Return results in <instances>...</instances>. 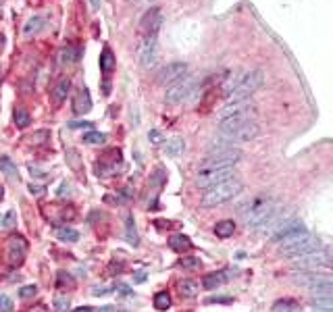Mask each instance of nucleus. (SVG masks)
I'll use <instances>...</instances> for the list:
<instances>
[{"instance_id": "nucleus-23", "label": "nucleus", "mask_w": 333, "mask_h": 312, "mask_svg": "<svg viewBox=\"0 0 333 312\" xmlns=\"http://www.w3.org/2000/svg\"><path fill=\"white\" fill-rule=\"evenodd\" d=\"M100 69L104 73H113L115 69V57H113V50L111 48H104L102 54H100Z\"/></svg>"}, {"instance_id": "nucleus-6", "label": "nucleus", "mask_w": 333, "mask_h": 312, "mask_svg": "<svg viewBox=\"0 0 333 312\" xmlns=\"http://www.w3.org/2000/svg\"><path fill=\"white\" fill-rule=\"evenodd\" d=\"M231 177H235L234 167H227V169H198L194 183H196V187L206 192V190H211V187H215V185L227 181V179H231Z\"/></svg>"}, {"instance_id": "nucleus-12", "label": "nucleus", "mask_w": 333, "mask_h": 312, "mask_svg": "<svg viewBox=\"0 0 333 312\" xmlns=\"http://www.w3.org/2000/svg\"><path fill=\"white\" fill-rule=\"evenodd\" d=\"M242 113H256V106L250 98H244V100H231L225 106L221 108L219 113V121L223 119H229V117H235V115H242Z\"/></svg>"}, {"instance_id": "nucleus-30", "label": "nucleus", "mask_w": 333, "mask_h": 312, "mask_svg": "<svg viewBox=\"0 0 333 312\" xmlns=\"http://www.w3.org/2000/svg\"><path fill=\"white\" fill-rule=\"evenodd\" d=\"M311 292H313L314 295H327V298H333V281H331V279L325 281V283L313 287Z\"/></svg>"}, {"instance_id": "nucleus-35", "label": "nucleus", "mask_w": 333, "mask_h": 312, "mask_svg": "<svg viewBox=\"0 0 333 312\" xmlns=\"http://www.w3.org/2000/svg\"><path fill=\"white\" fill-rule=\"evenodd\" d=\"M127 233H125V237L131 241V244H137V235H136V227H134V218H131V216H127Z\"/></svg>"}, {"instance_id": "nucleus-33", "label": "nucleus", "mask_w": 333, "mask_h": 312, "mask_svg": "<svg viewBox=\"0 0 333 312\" xmlns=\"http://www.w3.org/2000/svg\"><path fill=\"white\" fill-rule=\"evenodd\" d=\"M69 306H71V302H69L67 295H57V298H54V308H57V312H67Z\"/></svg>"}, {"instance_id": "nucleus-8", "label": "nucleus", "mask_w": 333, "mask_h": 312, "mask_svg": "<svg viewBox=\"0 0 333 312\" xmlns=\"http://www.w3.org/2000/svg\"><path fill=\"white\" fill-rule=\"evenodd\" d=\"M329 258H331V254L327 252V250L316 248V250H313V252H306V254H302V256H296V258H292V260H294V264H296L298 269L313 271L316 267H327Z\"/></svg>"}, {"instance_id": "nucleus-24", "label": "nucleus", "mask_w": 333, "mask_h": 312, "mask_svg": "<svg viewBox=\"0 0 333 312\" xmlns=\"http://www.w3.org/2000/svg\"><path fill=\"white\" fill-rule=\"evenodd\" d=\"M235 231V223L234 221H221L215 225V233L216 237H231Z\"/></svg>"}, {"instance_id": "nucleus-16", "label": "nucleus", "mask_w": 333, "mask_h": 312, "mask_svg": "<svg viewBox=\"0 0 333 312\" xmlns=\"http://www.w3.org/2000/svg\"><path fill=\"white\" fill-rule=\"evenodd\" d=\"M90 108H92V100H90L88 90H79V94H77L75 100H73V111H75V115H83V113H88Z\"/></svg>"}, {"instance_id": "nucleus-26", "label": "nucleus", "mask_w": 333, "mask_h": 312, "mask_svg": "<svg viewBox=\"0 0 333 312\" xmlns=\"http://www.w3.org/2000/svg\"><path fill=\"white\" fill-rule=\"evenodd\" d=\"M154 308L160 310V312L169 310V308H171V295H169L167 292L157 293V295H154Z\"/></svg>"}, {"instance_id": "nucleus-29", "label": "nucleus", "mask_w": 333, "mask_h": 312, "mask_svg": "<svg viewBox=\"0 0 333 312\" xmlns=\"http://www.w3.org/2000/svg\"><path fill=\"white\" fill-rule=\"evenodd\" d=\"M83 142L90 144V146H100L106 142V136L100 134V131H88L86 136H83Z\"/></svg>"}, {"instance_id": "nucleus-14", "label": "nucleus", "mask_w": 333, "mask_h": 312, "mask_svg": "<svg viewBox=\"0 0 333 312\" xmlns=\"http://www.w3.org/2000/svg\"><path fill=\"white\" fill-rule=\"evenodd\" d=\"M25 254H27V241L23 237H13L9 241V260L11 264H21L25 260Z\"/></svg>"}, {"instance_id": "nucleus-18", "label": "nucleus", "mask_w": 333, "mask_h": 312, "mask_svg": "<svg viewBox=\"0 0 333 312\" xmlns=\"http://www.w3.org/2000/svg\"><path fill=\"white\" fill-rule=\"evenodd\" d=\"M169 246H171V250H175V252H190L192 239L188 235H173L169 239Z\"/></svg>"}, {"instance_id": "nucleus-19", "label": "nucleus", "mask_w": 333, "mask_h": 312, "mask_svg": "<svg viewBox=\"0 0 333 312\" xmlns=\"http://www.w3.org/2000/svg\"><path fill=\"white\" fill-rule=\"evenodd\" d=\"M69 90H71V81L67 79H60L59 83H57V88H54V92H52V96H54V102H65V98L69 96Z\"/></svg>"}, {"instance_id": "nucleus-25", "label": "nucleus", "mask_w": 333, "mask_h": 312, "mask_svg": "<svg viewBox=\"0 0 333 312\" xmlns=\"http://www.w3.org/2000/svg\"><path fill=\"white\" fill-rule=\"evenodd\" d=\"M57 237L60 241H67V244H73V241L79 239V233H77L75 229H71V227H59L57 229Z\"/></svg>"}, {"instance_id": "nucleus-39", "label": "nucleus", "mask_w": 333, "mask_h": 312, "mask_svg": "<svg viewBox=\"0 0 333 312\" xmlns=\"http://www.w3.org/2000/svg\"><path fill=\"white\" fill-rule=\"evenodd\" d=\"M69 127L71 129H92L94 125L88 123V121H73V123H69Z\"/></svg>"}, {"instance_id": "nucleus-37", "label": "nucleus", "mask_w": 333, "mask_h": 312, "mask_svg": "<svg viewBox=\"0 0 333 312\" xmlns=\"http://www.w3.org/2000/svg\"><path fill=\"white\" fill-rule=\"evenodd\" d=\"M181 267L183 269H192V271H198L202 264H200V260L198 258H185V260H181Z\"/></svg>"}, {"instance_id": "nucleus-22", "label": "nucleus", "mask_w": 333, "mask_h": 312, "mask_svg": "<svg viewBox=\"0 0 333 312\" xmlns=\"http://www.w3.org/2000/svg\"><path fill=\"white\" fill-rule=\"evenodd\" d=\"M313 308L316 312H333V298H327V295H314Z\"/></svg>"}, {"instance_id": "nucleus-43", "label": "nucleus", "mask_w": 333, "mask_h": 312, "mask_svg": "<svg viewBox=\"0 0 333 312\" xmlns=\"http://www.w3.org/2000/svg\"><path fill=\"white\" fill-rule=\"evenodd\" d=\"M65 192H69V185H67V183H63V185H60V190H59L60 198H65Z\"/></svg>"}, {"instance_id": "nucleus-13", "label": "nucleus", "mask_w": 333, "mask_h": 312, "mask_svg": "<svg viewBox=\"0 0 333 312\" xmlns=\"http://www.w3.org/2000/svg\"><path fill=\"white\" fill-rule=\"evenodd\" d=\"M294 283H298V285H306V287H316V285H321V283H325V281H329V277H325V275H319V273H313V271H298V273H294Z\"/></svg>"}, {"instance_id": "nucleus-45", "label": "nucleus", "mask_w": 333, "mask_h": 312, "mask_svg": "<svg viewBox=\"0 0 333 312\" xmlns=\"http://www.w3.org/2000/svg\"><path fill=\"white\" fill-rule=\"evenodd\" d=\"M208 302H225V304H229V302H231V298H211Z\"/></svg>"}, {"instance_id": "nucleus-41", "label": "nucleus", "mask_w": 333, "mask_h": 312, "mask_svg": "<svg viewBox=\"0 0 333 312\" xmlns=\"http://www.w3.org/2000/svg\"><path fill=\"white\" fill-rule=\"evenodd\" d=\"M65 283H67V285L71 283V277H69L65 271H60V273H59V285H65Z\"/></svg>"}, {"instance_id": "nucleus-10", "label": "nucleus", "mask_w": 333, "mask_h": 312, "mask_svg": "<svg viewBox=\"0 0 333 312\" xmlns=\"http://www.w3.org/2000/svg\"><path fill=\"white\" fill-rule=\"evenodd\" d=\"M160 25H162V13H160V9H157V6H154V9H148L144 13V17L140 19V31H142L144 38L157 36Z\"/></svg>"}, {"instance_id": "nucleus-21", "label": "nucleus", "mask_w": 333, "mask_h": 312, "mask_svg": "<svg viewBox=\"0 0 333 312\" xmlns=\"http://www.w3.org/2000/svg\"><path fill=\"white\" fill-rule=\"evenodd\" d=\"M273 310L275 312H300V304L296 300H288V298H281L273 304Z\"/></svg>"}, {"instance_id": "nucleus-27", "label": "nucleus", "mask_w": 333, "mask_h": 312, "mask_svg": "<svg viewBox=\"0 0 333 312\" xmlns=\"http://www.w3.org/2000/svg\"><path fill=\"white\" fill-rule=\"evenodd\" d=\"M42 25H44V19L42 17H34V19H29L25 23V27H23V34H25V36H34V34H38V31L42 29Z\"/></svg>"}, {"instance_id": "nucleus-17", "label": "nucleus", "mask_w": 333, "mask_h": 312, "mask_svg": "<svg viewBox=\"0 0 333 312\" xmlns=\"http://www.w3.org/2000/svg\"><path fill=\"white\" fill-rule=\"evenodd\" d=\"M177 292L183 298H196L198 295V283L194 279H181L179 283H177Z\"/></svg>"}, {"instance_id": "nucleus-40", "label": "nucleus", "mask_w": 333, "mask_h": 312, "mask_svg": "<svg viewBox=\"0 0 333 312\" xmlns=\"http://www.w3.org/2000/svg\"><path fill=\"white\" fill-rule=\"evenodd\" d=\"M148 137H150V142H157V144H162V136H160V131H150L148 134Z\"/></svg>"}, {"instance_id": "nucleus-9", "label": "nucleus", "mask_w": 333, "mask_h": 312, "mask_svg": "<svg viewBox=\"0 0 333 312\" xmlns=\"http://www.w3.org/2000/svg\"><path fill=\"white\" fill-rule=\"evenodd\" d=\"M188 75V65L181 60L177 62H169L157 73V83L158 85H173L175 81H179L181 77Z\"/></svg>"}, {"instance_id": "nucleus-44", "label": "nucleus", "mask_w": 333, "mask_h": 312, "mask_svg": "<svg viewBox=\"0 0 333 312\" xmlns=\"http://www.w3.org/2000/svg\"><path fill=\"white\" fill-rule=\"evenodd\" d=\"M73 312H94V308H90V306H81V308H75Z\"/></svg>"}, {"instance_id": "nucleus-34", "label": "nucleus", "mask_w": 333, "mask_h": 312, "mask_svg": "<svg viewBox=\"0 0 333 312\" xmlns=\"http://www.w3.org/2000/svg\"><path fill=\"white\" fill-rule=\"evenodd\" d=\"M29 113L27 111H17L15 113V123H17V127H27L29 125Z\"/></svg>"}, {"instance_id": "nucleus-2", "label": "nucleus", "mask_w": 333, "mask_h": 312, "mask_svg": "<svg viewBox=\"0 0 333 312\" xmlns=\"http://www.w3.org/2000/svg\"><path fill=\"white\" fill-rule=\"evenodd\" d=\"M275 200H269V198H260L256 202H252L250 208L244 213V221L248 225V229H260V227H267V225L273 221L275 214H279V210H277Z\"/></svg>"}, {"instance_id": "nucleus-28", "label": "nucleus", "mask_w": 333, "mask_h": 312, "mask_svg": "<svg viewBox=\"0 0 333 312\" xmlns=\"http://www.w3.org/2000/svg\"><path fill=\"white\" fill-rule=\"evenodd\" d=\"M165 152H167V156H179L183 152V139H179V137L171 139V142L165 146Z\"/></svg>"}, {"instance_id": "nucleus-7", "label": "nucleus", "mask_w": 333, "mask_h": 312, "mask_svg": "<svg viewBox=\"0 0 333 312\" xmlns=\"http://www.w3.org/2000/svg\"><path fill=\"white\" fill-rule=\"evenodd\" d=\"M258 134H260V127H258V123L252 119V121L244 123L242 127L234 129V131H227V134H219V137H216V139H221V144L237 146V144H246V142H252V139L256 137Z\"/></svg>"}, {"instance_id": "nucleus-11", "label": "nucleus", "mask_w": 333, "mask_h": 312, "mask_svg": "<svg viewBox=\"0 0 333 312\" xmlns=\"http://www.w3.org/2000/svg\"><path fill=\"white\" fill-rule=\"evenodd\" d=\"M157 57H158V42H157V36L152 38H144V42L137 50V58H140V65L142 67H152L157 62Z\"/></svg>"}, {"instance_id": "nucleus-5", "label": "nucleus", "mask_w": 333, "mask_h": 312, "mask_svg": "<svg viewBox=\"0 0 333 312\" xmlns=\"http://www.w3.org/2000/svg\"><path fill=\"white\" fill-rule=\"evenodd\" d=\"M200 92V83L194 75H185L181 77L179 81H175L173 85L167 88V96H165V102L167 104H181L185 100L194 98L196 94Z\"/></svg>"}, {"instance_id": "nucleus-46", "label": "nucleus", "mask_w": 333, "mask_h": 312, "mask_svg": "<svg viewBox=\"0 0 333 312\" xmlns=\"http://www.w3.org/2000/svg\"><path fill=\"white\" fill-rule=\"evenodd\" d=\"M29 312H48V310H46L44 306H36V308H32V310H29Z\"/></svg>"}, {"instance_id": "nucleus-36", "label": "nucleus", "mask_w": 333, "mask_h": 312, "mask_svg": "<svg viewBox=\"0 0 333 312\" xmlns=\"http://www.w3.org/2000/svg\"><path fill=\"white\" fill-rule=\"evenodd\" d=\"M0 312H13V300L4 293H0Z\"/></svg>"}, {"instance_id": "nucleus-3", "label": "nucleus", "mask_w": 333, "mask_h": 312, "mask_svg": "<svg viewBox=\"0 0 333 312\" xmlns=\"http://www.w3.org/2000/svg\"><path fill=\"white\" fill-rule=\"evenodd\" d=\"M242 190H244V183L239 181L237 177H231V179H227V181H223L219 185L211 187V190H206L202 194V200L200 202H202V206H206V208L221 206V204H225V202L234 200L235 196H239Z\"/></svg>"}, {"instance_id": "nucleus-31", "label": "nucleus", "mask_w": 333, "mask_h": 312, "mask_svg": "<svg viewBox=\"0 0 333 312\" xmlns=\"http://www.w3.org/2000/svg\"><path fill=\"white\" fill-rule=\"evenodd\" d=\"M77 57H79V52H77L73 46H67V48H63V52H60V62L69 65V62H75Z\"/></svg>"}, {"instance_id": "nucleus-20", "label": "nucleus", "mask_w": 333, "mask_h": 312, "mask_svg": "<svg viewBox=\"0 0 333 312\" xmlns=\"http://www.w3.org/2000/svg\"><path fill=\"white\" fill-rule=\"evenodd\" d=\"M0 169H2V173L11 179V181H17L19 179V171H17V167L11 162V158L9 156H0Z\"/></svg>"}, {"instance_id": "nucleus-48", "label": "nucleus", "mask_w": 333, "mask_h": 312, "mask_svg": "<svg viewBox=\"0 0 333 312\" xmlns=\"http://www.w3.org/2000/svg\"><path fill=\"white\" fill-rule=\"evenodd\" d=\"M2 198H4V187L0 185V200H2Z\"/></svg>"}, {"instance_id": "nucleus-47", "label": "nucleus", "mask_w": 333, "mask_h": 312, "mask_svg": "<svg viewBox=\"0 0 333 312\" xmlns=\"http://www.w3.org/2000/svg\"><path fill=\"white\" fill-rule=\"evenodd\" d=\"M327 267L333 269V254H331V258H329V262H327Z\"/></svg>"}, {"instance_id": "nucleus-38", "label": "nucleus", "mask_w": 333, "mask_h": 312, "mask_svg": "<svg viewBox=\"0 0 333 312\" xmlns=\"http://www.w3.org/2000/svg\"><path fill=\"white\" fill-rule=\"evenodd\" d=\"M36 292H38L36 285H25V287H21V290H19V295H21V298H29V295H34Z\"/></svg>"}, {"instance_id": "nucleus-1", "label": "nucleus", "mask_w": 333, "mask_h": 312, "mask_svg": "<svg viewBox=\"0 0 333 312\" xmlns=\"http://www.w3.org/2000/svg\"><path fill=\"white\" fill-rule=\"evenodd\" d=\"M277 248H279L281 256H288V258H296V256H302L306 252H313V250L319 248V241L313 235L308 229L300 227L294 229L290 233H285L277 239Z\"/></svg>"}, {"instance_id": "nucleus-32", "label": "nucleus", "mask_w": 333, "mask_h": 312, "mask_svg": "<svg viewBox=\"0 0 333 312\" xmlns=\"http://www.w3.org/2000/svg\"><path fill=\"white\" fill-rule=\"evenodd\" d=\"M0 225H2L4 229H13L15 225H17V213H15V210H9V213L4 214L2 221H0Z\"/></svg>"}, {"instance_id": "nucleus-15", "label": "nucleus", "mask_w": 333, "mask_h": 312, "mask_svg": "<svg viewBox=\"0 0 333 312\" xmlns=\"http://www.w3.org/2000/svg\"><path fill=\"white\" fill-rule=\"evenodd\" d=\"M231 275H234V273H229V271H215V273H208V275L204 277V281H202L204 290H215V287H219L221 283H227Z\"/></svg>"}, {"instance_id": "nucleus-42", "label": "nucleus", "mask_w": 333, "mask_h": 312, "mask_svg": "<svg viewBox=\"0 0 333 312\" xmlns=\"http://www.w3.org/2000/svg\"><path fill=\"white\" fill-rule=\"evenodd\" d=\"M29 192H32V194H38V196H42V194H44V187H40V185H29Z\"/></svg>"}, {"instance_id": "nucleus-4", "label": "nucleus", "mask_w": 333, "mask_h": 312, "mask_svg": "<svg viewBox=\"0 0 333 312\" xmlns=\"http://www.w3.org/2000/svg\"><path fill=\"white\" fill-rule=\"evenodd\" d=\"M262 81H265V75H262V71H258V69H252V71L242 73L234 81V85H231V90H229L231 100L250 98L252 94L262 85Z\"/></svg>"}]
</instances>
